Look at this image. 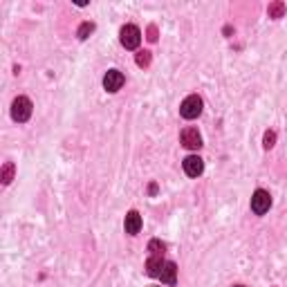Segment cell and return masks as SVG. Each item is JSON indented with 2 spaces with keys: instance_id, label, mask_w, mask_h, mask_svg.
Returning a JSON list of instances; mask_svg holds the SVG:
<instances>
[{
  "instance_id": "obj_9",
  "label": "cell",
  "mask_w": 287,
  "mask_h": 287,
  "mask_svg": "<svg viewBox=\"0 0 287 287\" xmlns=\"http://www.w3.org/2000/svg\"><path fill=\"white\" fill-rule=\"evenodd\" d=\"M160 280L164 285H175L178 283V265L173 260H166L164 267H162V274H160Z\"/></svg>"
},
{
  "instance_id": "obj_11",
  "label": "cell",
  "mask_w": 287,
  "mask_h": 287,
  "mask_svg": "<svg viewBox=\"0 0 287 287\" xmlns=\"http://www.w3.org/2000/svg\"><path fill=\"white\" fill-rule=\"evenodd\" d=\"M285 12H287V7H285L283 0H274V3H271L269 7H267V16L274 18V21L283 18V16H285Z\"/></svg>"
},
{
  "instance_id": "obj_6",
  "label": "cell",
  "mask_w": 287,
  "mask_h": 287,
  "mask_svg": "<svg viewBox=\"0 0 287 287\" xmlns=\"http://www.w3.org/2000/svg\"><path fill=\"white\" fill-rule=\"evenodd\" d=\"M182 139V146L189 148V151H198V148H202V135L198 132V128H184L180 135Z\"/></svg>"
},
{
  "instance_id": "obj_10",
  "label": "cell",
  "mask_w": 287,
  "mask_h": 287,
  "mask_svg": "<svg viewBox=\"0 0 287 287\" xmlns=\"http://www.w3.org/2000/svg\"><path fill=\"white\" fill-rule=\"evenodd\" d=\"M164 262H166V260H164L162 256H151V258L146 260V274L151 276V278H160Z\"/></svg>"
},
{
  "instance_id": "obj_5",
  "label": "cell",
  "mask_w": 287,
  "mask_h": 287,
  "mask_svg": "<svg viewBox=\"0 0 287 287\" xmlns=\"http://www.w3.org/2000/svg\"><path fill=\"white\" fill-rule=\"evenodd\" d=\"M123 83H126V76H123V72H119V70H108L106 76H103V90L110 94L119 92V90L123 88Z\"/></svg>"
},
{
  "instance_id": "obj_16",
  "label": "cell",
  "mask_w": 287,
  "mask_h": 287,
  "mask_svg": "<svg viewBox=\"0 0 287 287\" xmlns=\"http://www.w3.org/2000/svg\"><path fill=\"white\" fill-rule=\"evenodd\" d=\"M274 144H276V132L274 130H267L265 137H262V146L269 151V148H274Z\"/></svg>"
},
{
  "instance_id": "obj_4",
  "label": "cell",
  "mask_w": 287,
  "mask_h": 287,
  "mask_svg": "<svg viewBox=\"0 0 287 287\" xmlns=\"http://www.w3.org/2000/svg\"><path fill=\"white\" fill-rule=\"evenodd\" d=\"M269 209H271V195L265 189H258L251 195V211L256 215H265Z\"/></svg>"
},
{
  "instance_id": "obj_2",
  "label": "cell",
  "mask_w": 287,
  "mask_h": 287,
  "mask_svg": "<svg viewBox=\"0 0 287 287\" xmlns=\"http://www.w3.org/2000/svg\"><path fill=\"white\" fill-rule=\"evenodd\" d=\"M119 41L126 50H137L141 43V32L137 25H123L121 32H119Z\"/></svg>"
},
{
  "instance_id": "obj_18",
  "label": "cell",
  "mask_w": 287,
  "mask_h": 287,
  "mask_svg": "<svg viewBox=\"0 0 287 287\" xmlns=\"http://www.w3.org/2000/svg\"><path fill=\"white\" fill-rule=\"evenodd\" d=\"M148 193H151V195H157V184H155V182H151V184H148Z\"/></svg>"
},
{
  "instance_id": "obj_13",
  "label": "cell",
  "mask_w": 287,
  "mask_h": 287,
  "mask_svg": "<svg viewBox=\"0 0 287 287\" xmlns=\"http://www.w3.org/2000/svg\"><path fill=\"white\" fill-rule=\"evenodd\" d=\"M148 251H151V256H162V253L166 251V245L160 238H153V240L148 242Z\"/></svg>"
},
{
  "instance_id": "obj_14",
  "label": "cell",
  "mask_w": 287,
  "mask_h": 287,
  "mask_svg": "<svg viewBox=\"0 0 287 287\" xmlns=\"http://www.w3.org/2000/svg\"><path fill=\"white\" fill-rule=\"evenodd\" d=\"M94 32V23H90V21H85V23H81V27H79V32H76V36L81 38V41H85L90 34Z\"/></svg>"
},
{
  "instance_id": "obj_7",
  "label": "cell",
  "mask_w": 287,
  "mask_h": 287,
  "mask_svg": "<svg viewBox=\"0 0 287 287\" xmlns=\"http://www.w3.org/2000/svg\"><path fill=\"white\" fill-rule=\"evenodd\" d=\"M182 166H184V173L189 175V178H200L204 171V162H202V157H198V155H189L182 162Z\"/></svg>"
},
{
  "instance_id": "obj_1",
  "label": "cell",
  "mask_w": 287,
  "mask_h": 287,
  "mask_svg": "<svg viewBox=\"0 0 287 287\" xmlns=\"http://www.w3.org/2000/svg\"><path fill=\"white\" fill-rule=\"evenodd\" d=\"M202 108H204V103H202V99L198 97V94H189V97L182 101V106H180V114L184 119H198L200 114H202Z\"/></svg>"
},
{
  "instance_id": "obj_15",
  "label": "cell",
  "mask_w": 287,
  "mask_h": 287,
  "mask_svg": "<svg viewBox=\"0 0 287 287\" xmlns=\"http://www.w3.org/2000/svg\"><path fill=\"white\" fill-rule=\"evenodd\" d=\"M135 61H137V65H139V68H148V65H151V52H148V50L137 52Z\"/></svg>"
},
{
  "instance_id": "obj_8",
  "label": "cell",
  "mask_w": 287,
  "mask_h": 287,
  "mask_svg": "<svg viewBox=\"0 0 287 287\" xmlns=\"http://www.w3.org/2000/svg\"><path fill=\"white\" fill-rule=\"evenodd\" d=\"M141 224H144V220H141V215L137 213V211H128V213H126V220H123V229H126L128 236H137V233L141 231Z\"/></svg>"
},
{
  "instance_id": "obj_3",
  "label": "cell",
  "mask_w": 287,
  "mask_h": 287,
  "mask_svg": "<svg viewBox=\"0 0 287 287\" xmlns=\"http://www.w3.org/2000/svg\"><path fill=\"white\" fill-rule=\"evenodd\" d=\"M32 101L27 97H16L14 99V103H12V117H14V121H18V123H25L27 119L32 117Z\"/></svg>"
},
{
  "instance_id": "obj_19",
  "label": "cell",
  "mask_w": 287,
  "mask_h": 287,
  "mask_svg": "<svg viewBox=\"0 0 287 287\" xmlns=\"http://www.w3.org/2000/svg\"><path fill=\"white\" fill-rule=\"evenodd\" d=\"M233 287H245V285H233Z\"/></svg>"
},
{
  "instance_id": "obj_17",
  "label": "cell",
  "mask_w": 287,
  "mask_h": 287,
  "mask_svg": "<svg viewBox=\"0 0 287 287\" xmlns=\"http://www.w3.org/2000/svg\"><path fill=\"white\" fill-rule=\"evenodd\" d=\"M148 41H151V43H155L157 41V27L155 25H151V27H148Z\"/></svg>"
},
{
  "instance_id": "obj_12",
  "label": "cell",
  "mask_w": 287,
  "mask_h": 287,
  "mask_svg": "<svg viewBox=\"0 0 287 287\" xmlns=\"http://www.w3.org/2000/svg\"><path fill=\"white\" fill-rule=\"evenodd\" d=\"M14 173H16V166H14V162H5L3 171H0V182H3L5 186H7V184H12Z\"/></svg>"
}]
</instances>
